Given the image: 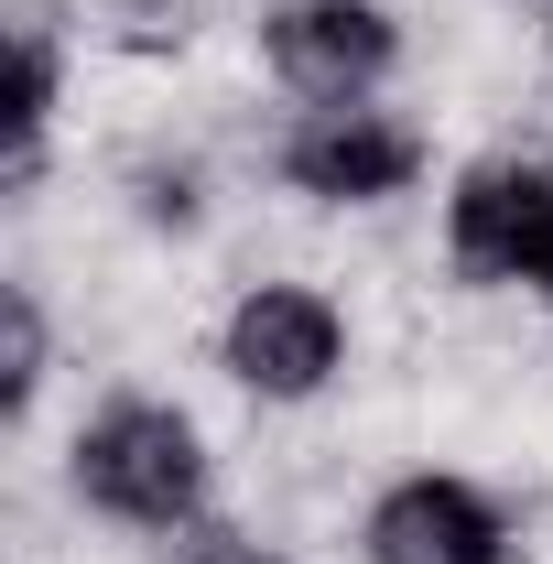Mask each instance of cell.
Returning a JSON list of instances; mask_svg holds the SVG:
<instances>
[{"instance_id":"cell-1","label":"cell","mask_w":553,"mask_h":564,"mask_svg":"<svg viewBox=\"0 0 553 564\" xmlns=\"http://www.w3.org/2000/svg\"><path fill=\"white\" fill-rule=\"evenodd\" d=\"M55 489H66L76 521H98V532L185 543V532H207L217 499H228V456H217V423L196 413V402H174L163 380H109V391L66 423Z\"/></svg>"},{"instance_id":"cell-2","label":"cell","mask_w":553,"mask_h":564,"mask_svg":"<svg viewBox=\"0 0 553 564\" xmlns=\"http://www.w3.org/2000/svg\"><path fill=\"white\" fill-rule=\"evenodd\" d=\"M207 369L228 380L239 413H326L337 391H358L369 369V326L337 282L315 272H250L217 293Z\"/></svg>"},{"instance_id":"cell-3","label":"cell","mask_w":553,"mask_h":564,"mask_svg":"<svg viewBox=\"0 0 553 564\" xmlns=\"http://www.w3.org/2000/svg\"><path fill=\"white\" fill-rule=\"evenodd\" d=\"M423 174H434V120L402 98H337L272 120V185L326 217H402Z\"/></svg>"},{"instance_id":"cell-4","label":"cell","mask_w":553,"mask_h":564,"mask_svg":"<svg viewBox=\"0 0 553 564\" xmlns=\"http://www.w3.org/2000/svg\"><path fill=\"white\" fill-rule=\"evenodd\" d=\"M413 55V11L402 0H261L250 11V76L293 109H337V98H391V76Z\"/></svg>"},{"instance_id":"cell-5","label":"cell","mask_w":553,"mask_h":564,"mask_svg":"<svg viewBox=\"0 0 553 564\" xmlns=\"http://www.w3.org/2000/svg\"><path fill=\"white\" fill-rule=\"evenodd\" d=\"M434 250L456 293H521L532 261L553 250V141H478L445 174Z\"/></svg>"},{"instance_id":"cell-6","label":"cell","mask_w":553,"mask_h":564,"mask_svg":"<svg viewBox=\"0 0 553 564\" xmlns=\"http://www.w3.org/2000/svg\"><path fill=\"white\" fill-rule=\"evenodd\" d=\"M358 564H532L521 499L478 467H402L358 499Z\"/></svg>"},{"instance_id":"cell-7","label":"cell","mask_w":553,"mask_h":564,"mask_svg":"<svg viewBox=\"0 0 553 564\" xmlns=\"http://www.w3.org/2000/svg\"><path fill=\"white\" fill-rule=\"evenodd\" d=\"M174 564H304V554H293L282 532H261V521H228V510H217L207 532L174 543Z\"/></svg>"},{"instance_id":"cell-8","label":"cell","mask_w":553,"mask_h":564,"mask_svg":"<svg viewBox=\"0 0 553 564\" xmlns=\"http://www.w3.org/2000/svg\"><path fill=\"white\" fill-rule=\"evenodd\" d=\"M521 304H543V315H553V250L532 261V282H521Z\"/></svg>"},{"instance_id":"cell-9","label":"cell","mask_w":553,"mask_h":564,"mask_svg":"<svg viewBox=\"0 0 553 564\" xmlns=\"http://www.w3.org/2000/svg\"><path fill=\"white\" fill-rule=\"evenodd\" d=\"M543 55H553V11H543Z\"/></svg>"},{"instance_id":"cell-10","label":"cell","mask_w":553,"mask_h":564,"mask_svg":"<svg viewBox=\"0 0 553 564\" xmlns=\"http://www.w3.org/2000/svg\"><path fill=\"white\" fill-rule=\"evenodd\" d=\"M532 11H553V0H532Z\"/></svg>"}]
</instances>
